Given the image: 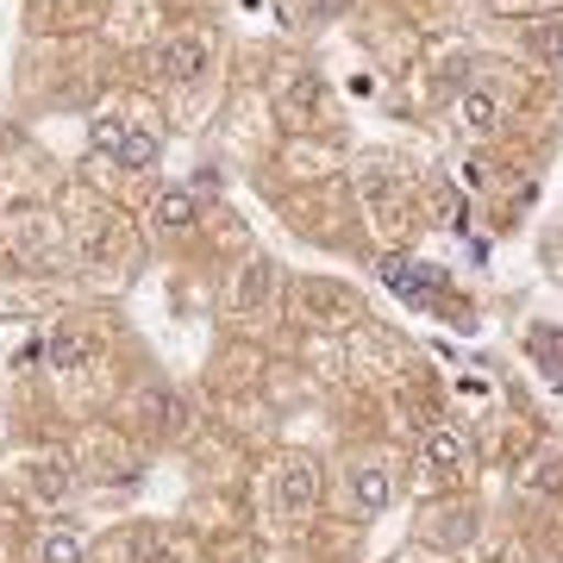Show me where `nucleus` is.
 Segmentation results:
<instances>
[{
    "label": "nucleus",
    "mask_w": 563,
    "mask_h": 563,
    "mask_svg": "<svg viewBox=\"0 0 563 563\" xmlns=\"http://www.w3.org/2000/svg\"><path fill=\"white\" fill-rule=\"evenodd\" d=\"M344 483H351V507H357V514H383L388 488H395L383 463H351V476H344Z\"/></svg>",
    "instance_id": "20e7f679"
},
{
    "label": "nucleus",
    "mask_w": 563,
    "mask_h": 563,
    "mask_svg": "<svg viewBox=\"0 0 563 563\" xmlns=\"http://www.w3.org/2000/svg\"><path fill=\"white\" fill-rule=\"evenodd\" d=\"M44 563H81V539L76 532H51L44 539Z\"/></svg>",
    "instance_id": "9d476101"
},
{
    "label": "nucleus",
    "mask_w": 563,
    "mask_h": 563,
    "mask_svg": "<svg viewBox=\"0 0 563 563\" xmlns=\"http://www.w3.org/2000/svg\"><path fill=\"white\" fill-rule=\"evenodd\" d=\"M320 501V463L313 457H282L276 476H269V507L282 520H307Z\"/></svg>",
    "instance_id": "f257e3e1"
},
{
    "label": "nucleus",
    "mask_w": 563,
    "mask_h": 563,
    "mask_svg": "<svg viewBox=\"0 0 563 563\" xmlns=\"http://www.w3.org/2000/svg\"><path fill=\"white\" fill-rule=\"evenodd\" d=\"M457 125H463V132H495V125H501V101H495L488 88L457 95Z\"/></svg>",
    "instance_id": "423d86ee"
},
{
    "label": "nucleus",
    "mask_w": 563,
    "mask_h": 563,
    "mask_svg": "<svg viewBox=\"0 0 563 563\" xmlns=\"http://www.w3.org/2000/svg\"><path fill=\"white\" fill-rule=\"evenodd\" d=\"M95 139H101V151H113L125 169H151V163H157V132H151V125L101 120V125H95Z\"/></svg>",
    "instance_id": "f03ea898"
},
{
    "label": "nucleus",
    "mask_w": 563,
    "mask_h": 563,
    "mask_svg": "<svg viewBox=\"0 0 563 563\" xmlns=\"http://www.w3.org/2000/svg\"><path fill=\"white\" fill-rule=\"evenodd\" d=\"M332 7H351V0H307V13H332Z\"/></svg>",
    "instance_id": "9b49d317"
},
{
    "label": "nucleus",
    "mask_w": 563,
    "mask_h": 563,
    "mask_svg": "<svg viewBox=\"0 0 563 563\" xmlns=\"http://www.w3.org/2000/svg\"><path fill=\"white\" fill-rule=\"evenodd\" d=\"M532 351L544 357V376L563 388V332H532Z\"/></svg>",
    "instance_id": "1a4fd4ad"
},
{
    "label": "nucleus",
    "mask_w": 563,
    "mask_h": 563,
    "mask_svg": "<svg viewBox=\"0 0 563 563\" xmlns=\"http://www.w3.org/2000/svg\"><path fill=\"white\" fill-rule=\"evenodd\" d=\"M169 81H195L207 69V38L201 32H176V38L163 44V63H157Z\"/></svg>",
    "instance_id": "7ed1b4c3"
},
{
    "label": "nucleus",
    "mask_w": 563,
    "mask_h": 563,
    "mask_svg": "<svg viewBox=\"0 0 563 563\" xmlns=\"http://www.w3.org/2000/svg\"><path fill=\"white\" fill-rule=\"evenodd\" d=\"M420 457H426V470H432V476H457L463 463H470V451H463V439L457 432H426V444H420Z\"/></svg>",
    "instance_id": "39448f33"
},
{
    "label": "nucleus",
    "mask_w": 563,
    "mask_h": 563,
    "mask_svg": "<svg viewBox=\"0 0 563 563\" xmlns=\"http://www.w3.org/2000/svg\"><path fill=\"white\" fill-rule=\"evenodd\" d=\"M157 225L163 232H188V225H195V201H188L181 188H169V195L157 201Z\"/></svg>",
    "instance_id": "6e6552de"
},
{
    "label": "nucleus",
    "mask_w": 563,
    "mask_h": 563,
    "mask_svg": "<svg viewBox=\"0 0 563 563\" xmlns=\"http://www.w3.org/2000/svg\"><path fill=\"white\" fill-rule=\"evenodd\" d=\"M269 295H276V263H269V257H257V263H251V269H244V288H239V313H251V320H257V313H263V301H269Z\"/></svg>",
    "instance_id": "0eeeda50"
}]
</instances>
